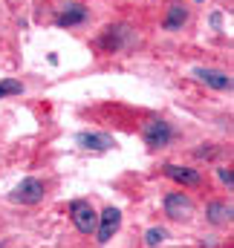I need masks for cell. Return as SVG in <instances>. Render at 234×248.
Wrapping results in <instances>:
<instances>
[{"instance_id":"obj_10","label":"cell","mask_w":234,"mask_h":248,"mask_svg":"<svg viewBox=\"0 0 234 248\" xmlns=\"http://www.w3.org/2000/svg\"><path fill=\"white\" fill-rule=\"evenodd\" d=\"M84 150H113L116 147V141L107 136V133H78V139H75Z\"/></svg>"},{"instance_id":"obj_11","label":"cell","mask_w":234,"mask_h":248,"mask_svg":"<svg viewBox=\"0 0 234 248\" xmlns=\"http://www.w3.org/2000/svg\"><path fill=\"white\" fill-rule=\"evenodd\" d=\"M185 20H188V12H185V6L174 3V6L168 9V15H165L162 26H165L168 32H176V29H182V26H185Z\"/></svg>"},{"instance_id":"obj_4","label":"cell","mask_w":234,"mask_h":248,"mask_svg":"<svg viewBox=\"0 0 234 248\" xmlns=\"http://www.w3.org/2000/svg\"><path fill=\"white\" fill-rule=\"evenodd\" d=\"M44 193H47V187H44L41 179H23L20 185L12 190V199L20 202V205H38L44 199Z\"/></svg>"},{"instance_id":"obj_15","label":"cell","mask_w":234,"mask_h":248,"mask_svg":"<svg viewBox=\"0 0 234 248\" xmlns=\"http://www.w3.org/2000/svg\"><path fill=\"white\" fill-rule=\"evenodd\" d=\"M217 176H220V182H223V185H229V190L234 187V173H232V168H220V170H217Z\"/></svg>"},{"instance_id":"obj_2","label":"cell","mask_w":234,"mask_h":248,"mask_svg":"<svg viewBox=\"0 0 234 248\" xmlns=\"http://www.w3.org/2000/svg\"><path fill=\"white\" fill-rule=\"evenodd\" d=\"M142 139L148 147H168L174 141V127L162 119H150V122L142 127Z\"/></svg>"},{"instance_id":"obj_7","label":"cell","mask_w":234,"mask_h":248,"mask_svg":"<svg viewBox=\"0 0 234 248\" xmlns=\"http://www.w3.org/2000/svg\"><path fill=\"white\" fill-rule=\"evenodd\" d=\"M194 78L202 81V84L211 87V90H232V75H229V72H220V69L197 66V69H194Z\"/></svg>"},{"instance_id":"obj_13","label":"cell","mask_w":234,"mask_h":248,"mask_svg":"<svg viewBox=\"0 0 234 248\" xmlns=\"http://www.w3.org/2000/svg\"><path fill=\"white\" fill-rule=\"evenodd\" d=\"M23 93V84L20 81H15V78H3L0 81V98H6V95H20Z\"/></svg>"},{"instance_id":"obj_12","label":"cell","mask_w":234,"mask_h":248,"mask_svg":"<svg viewBox=\"0 0 234 248\" xmlns=\"http://www.w3.org/2000/svg\"><path fill=\"white\" fill-rule=\"evenodd\" d=\"M205 214H208V219H211L214 225H223V222H232L234 211H232V202H229V205H226V202H211Z\"/></svg>"},{"instance_id":"obj_9","label":"cell","mask_w":234,"mask_h":248,"mask_svg":"<svg viewBox=\"0 0 234 248\" xmlns=\"http://www.w3.org/2000/svg\"><path fill=\"white\" fill-rule=\"evenodd\" d=\"M165 170V176H171L174 182H179L182 187H194L202 182V176H200V170H194V168H182V165H165L162 168Z\"/></svg>"},{"instance_id":"obj_5","label":"cell","mask_w":234,"mask_h":248,"mask_svg":"<svg viewBox=\"0 0 234 248\" xmlns=\"http://www.w3.org/2000/svg\"><path fill=\"white\" fill-rule=\"evenodd\" d=\"M118 225H121V211L118 208H104L101 211V217H99V225H96V234H99V243H110L113 240V234L118 231Z\"/></svg>"},{"instance_id":"obj_16","label":"cell","mask_w":234,"mask_h":248,"mask_svg":"<svg viewBox=\"0 0 234 248\" xmlns=\"http://www.w3.org/2000/svg\"><path fill=\"white\" fill-rule=\"evenodd\" d=\"M197 3H202V0H197Z\"/></svg>"},{"instance_id":"obj_1","label":"cell","mask_w":234,"mask_h":248,"mask_svg":"<svg viewBox=\"0 0 234 248\" xmlns=\"http://www.w3.org/2000/svg\"><path fill=\"white\" fill-rule=\"evenodd\" d=\"M69 217H72V225H75L81 234H93L96 225H99V214L93 211V205H90L87 199L69 202Z\"/></svg>"},{"instance_id":"obj_6","label":"cell","mask_w":234,"mask_h":248,"mask_svg":"<svg viewBox=\"0 0 234 248\" xmlns=\"http://www.w3.org/2000/svg\"><path fill=\"white\" fill-rule=\"evenodd\" d=\"M130 41H133L130 26H107L104 35H101V49H107V52H118V49H124Z\"/></svg>"},{"instance_id":"obj_3","label":"cell","mask_w":234,"mask_h":248,"mask_svg":"<svg viewBox=\"0 0 234 248\" xmlns=\"http://www.w3.org/2000/svg\"><path fill=\"white\" fill-rule=\"evenodd\" d=\"M162 208H165V214H168L171 219H191V217H194V202H191L188 193H182V190L168 193L165 202H162Z\"/></svg>"},{"instance_id":"obj_8","label":"cell","mask_w":234,"mask_h":248,"mask_svg":"<svg viewBox=\"0 0 234 248\" xmlns=\"http://www.w3.org/2000/svg\"><path fill=\"white\" fill-rule=\"evenodd\" d=\"M87 6H81V3H67L64 9L58 12V17H55V26H78V23H84L87 20Z\"/></svg>"},{"instance_id":"obj_14","label":"cell","mask_w":234,"mask_h":248,"mask_svg":"<svg viewBox=\"0 0 234 248\" xmlns=\"http://www.w3.org/2000/svg\"><path fill=\"white\" fill-rule=\"evenodd\" d=\"M165 237H168L165 228H148V231H145V243L150 248H156L159 243H165Z\"/></svg>"}]
</instances>
